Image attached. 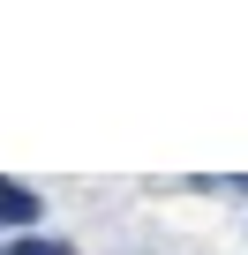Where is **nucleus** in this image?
I'll return each instance as SVG.
<instances>
[{"mask_svg": "<svg viewBox=\"0 0 248 255\" xmlns=\"http://www.w3.org/2000/svg\"><path fill=\"white\" fill-rule=\"evenodd\" d=\"M0 225H38V195H30V188H8V180H0Z\"/></svg>", "mask_w": 248, "mask_h": 255, "instance_id": "nucleus-1", "label": "nucleus"}, {"mask_svg": "<svg viewBox=\"0 0 248 255\" xmlns=\"http://www.w3.org/2000/svg\"><path fill=\"white\" fill-rule=\"evenodd\" d=\"M15 255H68V240H15Z\"/></svg>", "mask_w": 248, "mask_h": 255, "instance_id": "nucleus-2", "label": "nucleus"}]
</instances>
